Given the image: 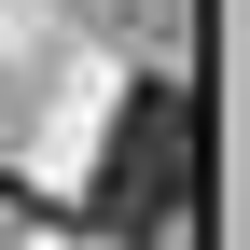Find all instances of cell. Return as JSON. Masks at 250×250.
I'll return each instance as SVG.
<instances>
[{"label":"cell","instance_id":"6da1fadb","mask_svg":"<svg viewBox=\"0 0 250 250\" xmlns=\"http://www.w3.org/2000/svg\"><path fill=\"white\" fill-rule=\"evenodd\" d=\"M181 195H195V98L153 70V83H125V111H111L98 223H111V236H167V223H181Z\"/></svg>","mask_w":250,"mask_h":250}]
</instances>
